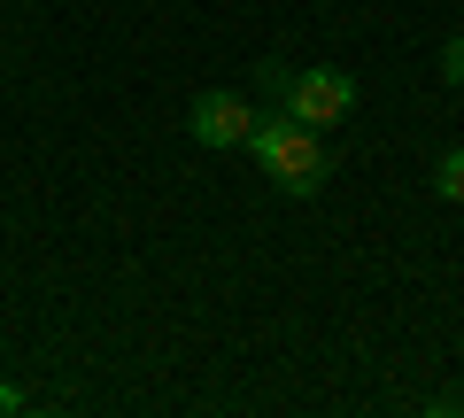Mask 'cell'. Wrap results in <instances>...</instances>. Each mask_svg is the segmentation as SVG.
<instances>
[{"instance_id":"cell-1","label":"cell","mask_w":464,"mask_h":418,"mask_svg":"<svg viewBox=\"0 0 464 418\" xmlns=\"http://www.w3.org/2000/svg\"><path fill=\"white\" fill-rule=\"evenodd\" d=\"M248 155H256V170H264L279 194H317V186H325V140H317L302 117H286V109L256 117Z\"/></svg>"},{"instance_id":"cell-6","label":"cell","mask_w":464,"mask_h":418,"mask_svg":"<svg viewBox=\"0 0 464 418\" xmlns=\"http://www.w3.org/2000/svg\"><path fill=\"white\" fill-rule=\"evenodd\" d=\"M0 411H24V387H0Z\"/></svg>"},{"instance_id":"cell-3","label":"cell","mask_w":464,"mask_h":418,"mask_svg":"<svg viewBox=\"0 0 464 418\" xmlns=\"http://www.w3.org/2000/svg\"><path fill=\"white\" fill-rule=\"evenodd\" d=\"M186 132L201 140V148H248V132H256V109L232 85H209V93L194 101V117H186Z\"/></svg>"},{"instance_id":"cell-5","label":"cell","mask_w":464,"mask_h":418,"mask_svg":"<svg viewBox=\"0 0 464 418\" xmlns=\"http://www.w3.org/2000/svg\"><path fill=\"white\" fill-rule=\"evenodd\" d=\"M441 78H449V85H464V32L441 47Z\"/></svg>"},{"instance_id":"cell-2","label":"cell","mask_w":464,"mask_h":418,"mask_svg":"<svg viewBox=\"0 0 464 418\" xmlns=\"http://www.w3.org/2000/svg\"><path fill=\"white\" fill-rule=\"evenodd\" d=\"M256 78H264L271 101H279L286 117H302L310 132H333V124L356 117V78H348V70H286V63H264Z\"/></svg>"},{"instance_id":"cell-4","label":"cell","mask_w":464,"mask_h":418,"mask_svg":"<svg viewBox=\"0 0 464 418\" xmlns=\"http://www.w3.org/2000/svg\"><path fill=\"white\" fill-rule=\"evenodd\" d=\"M433 194H441V201H464V148L433 155Z\"/></svg>"}]
</instances>
